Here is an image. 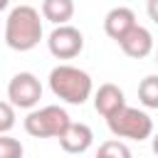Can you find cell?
Masks as SVG:
<instances>
[{
	"mask_svg": "<svg viewBox=\"0 0 158 158\" xmlns=\"http://www.w3.org/2000/svg\"><path fill=\"white\" fill-rule=\"evenodd\" d=\"M7 99L15 109L32 111L42 99V84L32 72H17L7 84Z\"/></svg>",
	"mask_w": 158,
	"mask_h": 158,
	"instance_id": "obj_5",
	"label": "cell"
},
{
	"mask_svg": "<svg viewBox=\"0 0 158 158\" xmlns=\"http://www.w3.org/2000/svg\"><path fill=\"white\" fill-rule=\"evenodd\" d=\"M151 148H153V153L158 156V131L153 133V138H151Z\"/></svg>",
	"mask_w": 158,
	"mask_h": 158,
	"instance_id": "obj_17",
	"label": "cell"
},
{
	"mask_svg": "<svg viewBox=\"0 0 158 158\" xmlns=\"http://www.w3.org/2000/svg\"><path fill=\"white\" fill-rule=\"evenodd\" d=\"M118 47L126 57H133V59H143L153 52V35L148 27L143 25H133L121 40H118Z\"/></svg>",
	"mask_w": 158,
	"mask_h": 158,
	"instance_id": "obj_7",
	"label": "cell"
},
{
	"mask_svg": "<svg viewBox=\"0 0 158 158\" xmlns=\"http://www.w3.org/2000/svg\"><path fill=\"white\" fill-rule=\"evenodd\" d=\"M47 47L57 59H74L84 49V35L74 25H57L47 37Z\"/></svg>",
	"mask_w": 158,
	"mask_h": 158,
	"instance_id": "obj_6",
	"label": "cell"
},
{
	"mask_svg": "<svg viewBox=\"0 0 158 158\" xmlns=\"http://www.w3.org/2000/svg\"><path fill=\"white\" fill-rule=\"evenodd\" d=\"M123 106H126V96H123V89H121V86L106 81V84H101V86L94 91V109H96L104 118L114 116V114H116L118 109H123Z\"/></svg>",
	"mask_w": 158,
	"mask_h": 158,
	"instance_id": "obj_9",
	"label": "cell"
},
{
	"mask_svg": "<svg viewBox=\"0 0 158 158\" xmlns=\"http://www.w3.org/2000/svg\"><path fill=\"white\" fill-rule=\"evenodd\" d=\"M138 101L143 109H158V74H148L138 84Z\"/></svg>",
	"mask_w": 158,
	"mask_h": 158,
	"instance_id": "obj_12",
	"label": "cell"
},
{
	"mask_svg": "<svg viewBox=\"0 0 158 158\" xmlns=\"http://www.w3.org/2000/svg\"><path fill=\"white\" fill-rule=\"evenodd\" d=\"M94 158H133V156H131V148L121 138H111V141H104L96 148Z\"/></svg>",
	"mask_w": 158,
	"mask_h": 158,
	"instance_id": "obj_13",
	"label": "cell"
},
{
	"mask_svg": "<svg viewBox=\"0 0 158 158\" xmlns=\"http://www.w3.org/2000/svg\"><path fill=\"white\" fill-rule=\"evenodd\" d=\"M42 40V17L32 5H17L5 20V44L15 52H30Z\"/></svg>",
	"mask_w": 158,
	"mask_h": 158,
	"instance_id": "obj_1",
	"label": "cell"
},
{
	"mask_svg": "<svg viewBox=\"0 0 158 158\" xmlns=\"http://www.w3.org/2000/svg\"><path fill=\"white\" fill-rule=\"evenodd\" d=\"M15 106L10 101H0V136L2 133H10L15 128Z\"/></svg>",
	"mask_w": 158,
	"mask_h": 158,
	"instance_id": "obj_15",
	"label": "cell"
},
{
	"mask_svg": "<svg viewBox=\"0 0 158 158\" xmlns=\"http://www.w3.org/2000/svg\"><path fill=\"white\" fill-rule=\"evenodd\" d=\"M7 5H10V0H0V12H2V10L7 7Z\"/></svg>",
	"mask_w": 158,
	"mask_h": 158,
	"instance_id": "obj_18",
	"label": "cell"
},
{
	"mask_svg": "<svg viewBox=\"0 0 158 158\" xmlns=\"http://www.w3.org/2000/svg\"><path fill=\"white\" fill-rule=\"evenodd\" d=\"M156 64H158V49H156Z\"/></svg>",
	"mask_w": 158,
	"mask_h": 158,
	"instance_id": "obj_19",
	"label": "cell"
},
{
	"mask_svg": "<svg viewBox=\"0 0 158 158\" xmlns=\"http://www.w3.org/2000/svg\"><path fill=\"white\" fill-rule=\"evenodd\" d=\"M22 153H25V148L17 138H12L7 133L0 136V158H22Z\"/></svg>",
	"mask_w": 158,
	"mask_h": 158,
	"instance_id": "obj_14",
	"label": "cell"
},
{
	"mask_svg": "<svg viewBox=\"0 0 158 158\" xmlns=\"http://www.w3.org/2000/svg\"><path fill=\"white\" fill-rule=\"evenodd\" d=\"M69 123H72V118H69L67 109H62L57 104L32 109L25 116V131L32 138H59Z\"/></svg>",
	"mask_w": 158,
	"mask_h": 158,
	"instance_id": "obj_4",
	"label": "cell"
},
{
	"mask_svg": "<svg viewBox=\"0 0 158 158\" xmlns=\"http://www.w3.org/2000/svg\"><path fill=\"white\" fill-rule=\"evenodd\" d=\"M133 25H138V22H136V12H133L131 7H123V5L111 7V10L106 12V17H104V32H106L114 42H118Z\"/></svg>",
	"mask_w": 158,
	"mask_h": 158,
	"instance_id": "obj_10",
	"label": "cell"
},
{
	"mask_svg": "<svg viewBox=\"0 0 158 158\" xmlns=\"http://www.w3.org/2000/svg\"><path fill=\"white\" fill-rule=\"evenodd\" d=\"M42 17L54 27L69 25V20L74 17V0H42Z\"/></svg>",
	"mask_w": 158,
	"mask_h": 158,
	"instance_id": "obj_11",
	"label": "cell"
},
{
	"mask_svg": "<svg viewBox=\"0 0 158 158\" xmlns=\"http://www.w3.org/2000/svg\"><path fill=\"white\" fill-rule=\"evenodd\" d=\"M146 12H148V17L158 25V0H148V2H146Z\"/></svg>",
	"mask_w": 158,
	"mask_h": 158,
	"instance_id": "obj_16",
	"label": "cell"
},
{
	"mask_svg": "<svg viewBox=\"0 0 158 158\" xmlns=\"http://www.w3.org/2000/svg\"><path fill=\"white\" fill-rule=\"evenodd\" d=\"M57 141H59V146H62L64 153L79 156V153H86V151L91 148V143H94V131H91L86 123H81V121H79V123L72 121Z\"/></svg>",
	"mask_w": 158,
	"mask_h": 158,
	"instance_id": "obj_8",
	"label": "cell"
},
{
	"mask_svg": "<svg viewBox=\"0 0 158 158\" xmlns=\"http://www.w3.org/2000/svg\"><path fill=\"white\" fill-rule=\"evenodd\" d=\"M49 89L57 99L72 106H81L94 94L91 77L74 64H57L49 72Z\"/></svg>",
	"mask_w": 158,
	"mask_h": 158,
	"instance_id": "obj_2",
	"label": "cell"
},
{
	"mask_svg": "<svg viewBox=\"0 0 158 158\" xmlns=\"http://www.w3.org/2000/svg\"><path fill=\"white\" fill-rule=\"evenodd\" d=\"M106 126L116 138L146 141V138L153 136V118L143 109H136V106H128V104L123 109H118L114 116H109Z\"/></svg>",
	"mask_w": 158,
	"mask_h": 158,
	"instance_id": "obj_3",
	"label": "cell"
}]
</instances>
